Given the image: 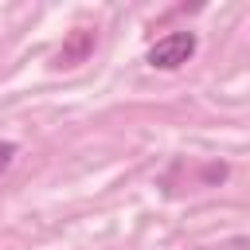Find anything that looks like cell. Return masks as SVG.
<instances>
[{
	"instance_id": "2",
	"label": "cell",
	"mask_w": 250,
	"mask_h": 250,
	"mask_svg": "<svg viewBox=\"0 0 250 250\" xmlns=\"http://www.w3.org/2000/svg\"><path fill=\"white\" fill-rule=\"evenodd\" d=\"M12 160H16V145L12 141H0V176L12 168Z\"/></svg>"
},
{
	"instance_id": "1",
	"label": "cell",
	"mask_w": 250,
	"mask_h": 250,
	"mask_svg": "<svg viewBox=\"0 0 250 250\" xmlns=\"http://www.w3.org/2000/svg\"><path fill=\"white\" fill-rule=\"evenodd\" d=\"M195 47H199L195 31H172V35H164V39H156V43L148 47L145 62L156 66V70H180V66L195 55Z\"/></svg>"
}]
</instances>
